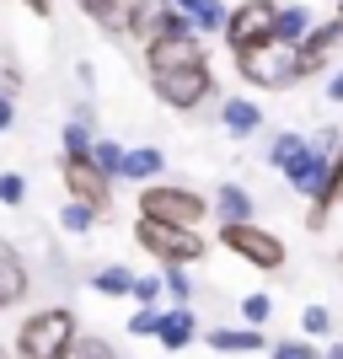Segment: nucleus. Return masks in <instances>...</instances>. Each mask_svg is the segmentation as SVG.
<instances>
[{"mask_svg":"<svg viewBox=\"0 0 343 359\" xmlns=\"http://www.w3.org/2000/svg\"><path fill=\"white\" fill-rule=\"evenodd\" d=\"M140 220H156V225H177V231H199L209 215V198L182 188V182H150L140 188Z\"/></svg>","mask_w":343,"mask_h":359,"instance_id":"obj_2","label":"nucleus"},{"mask_svg":"<svg viewBox=\"0 0 343 359\" xmlns=\"http://www.w3.org/2000/svg\"><path fill=\"white\" fill-rule=\"evenodd\" d=\"M161 166H166V156H161L156 145H135V150H123V177H129V182H145V188H150V182L161 177Z\"/></svg>","mask_w":343,"mask_h":359,"instance_id":"obj_19","label":"nucleus"},{"mask_svg":"<svg viewBox=\"0 0 343 359\" xmlns=\"http://www.w3.org/2000/svg\"><path fill=\"white\" fill-rule=\"evenodd\" d=\"M135 247L150 252L161 269H188L204 257V236L199 231H177V225H156V220H135Z\"/></svg>","mask_w":343,"mask_h":359,"instance_id":"obj_3","label":"nucleus"},{"mask_svg":"<svg viewBox=\"0 0 343 359\" xmlns=\"http://www.w3.org/2000/svg\"><path fill=\"white\" fill-rule=\"evenodd\" d=\"M65 359H119V348L107 344V338H97V332H75Z\"/></svg>","mask_w":343,"mask_h":359,"instance_id":"obj_25","label":"nucleus"},{"mask_svg":"<svg viewBox=\"0 0 343 359\" xmlns=\"http://www.w3.org/2000/svg\"><path fill=\"white\" fill-rule=\"evenodd\" d=\"M91 220H97V215H91L86 204L65 198V210H60V231H65V236H86V231H91Z\"/></svg>","mask_w":343,"mask_h":359,"instance_id":"obj_26","label":"nucleus"},{"mask_svg":"<svg viewBox=\"0 0 343 359\" xmlns=\"http://www.w3.org/2000/svg\"><path fill=\"white\" fill-rule=\"evenodd\" d=\"M22 6H27L32 16H48V11H54V0H22Z\"/></svg>","mask_w":343,"mask_h":359,"instance_id":"obj_37","label":"nucleus"},{"mask_svg":"<svg viewBox=\"0 0 343 359\" xmlns=\"http://www.w3.org/2000/svg\"><path fill=\"white\" fill-rule=\"evenodd\" d=\"M0 97H6V102H16V97H22V70H16V65H6V70H0Z\"/></svg>","mask_w":343,"mask_h":359,"instance_id":"obj_35","label":"nucleus"},{"mask_svg":"<svg viewBox=\"0 0 343 359\" xmlns=\"http://www.w3.org/2000/svg\"><path fill=\"white\" fill-rule=\"evenodd\" d=\"M236 316H241V327H257V332H263V322L274 316V300H269V295H247V300L236 306Z\"/></svg>","mask_w":343,"mask_h":359,"instance_id":"obj_27","label":"nucleus"},{"mask_svg":"<svg viewBox=\"0 0 343 359\" xmlns=\"http://www.w3.org/2000/svg\"><path fill=\"white\" fill-rule=\"evenodd\" d=\"M150 91L166 107H177V113H194L199 102L215 97V70H209V60L204 65H177V70H150Z\"/></svg>","mask_w":343,"mask_h":359,"instance_id":"obj_5","label":"nucleus"},{"mask_svg":"<svg viewBox=\"0 0 343 359\" xmlns=\"http://www.w3.org/2000/svg\"><path fill=\"white\" fill-rule=\"evenodd\" d=\"M300 332H306V344H311V338H328L332 332V311L328 306H306V311H300Z\"/></svg>","mask_w":343,"mask_h":359,"instance_id":"obj_29","label":"nucleus"},{"mask_svg":"<svg viewBox=\"0 0 343 359\" xmlns=\"http://www.w3.org/2000/svg\"><path fill=\"white\" fill-rule=\"evenodd\" d=\"M81 11H86L102 32H119L123 38V0H81Z\"/></svg>","mask_w":343,"mask_h":359,"instance_id":"obj_24","label":"nucleus"},{"mask_svg":"<svg viewBox=\"0 0 343 359\" xmlns=\"http://www.w3.org/2000/svg\"><path fill=\"white\" fill-rule=\"evenodd\" d=\"M225 16H231L225 0H199V11L188 16V22H194V38H220V32H225Z\"/></svg>","mask_w":343,"mask_h":359,"instance_id":"obj_21","label":"nucleus"},{"mask_svg":"<svg viewBox=\"0 0 343 359\" xmlns=\"http://www.w3.org/2000/svg\"><path fill=\"white\" fill-rule=\"evenodd\" d=\"M161 290H172V300H177V306H194V279H188L182 269H166Z\"/></svg>","mask_w":343,"mask_h":359,"instance_id":"obj_32","label":"nucleus"},{"mask_svg":"<svg viewBox=\"0 0 343 359\" xmlns=\"http://www.w3.org/2000/svg\"><path fill=\"white\" fill-rule=\"evenodd\" d=\"M172 6H177L182 16H194V11H199V0H172Z\"/></svg>","mask_w":343,"mask_h":359,"instance_id":"obj_39","label":"nucleus"},{"mask_svg":"<svg viewBox=\"0 0 343 359\" xmlns=\"http://www.w3.org/2000/svg\"><path fill=\"white\" fill-rule=\"evenodd\" d=\"M75 332H81V322H75L70 306H43V311L22 316L11 359H65V348H70Z\"/></svg>","mask_w":343,"mask_h":359,"instance_id":"obj_1","label":"nucleus"},{"mask_svg":"<svg viewBox=\"0 0 343 359\" xmlns=\"http://www.w3.org/2000/svg\"><path fill=\"white\" fill-rule=\"evenodd\" d=\"M11 123H16V102H6V97H0V135H6Z\"/></svg>","mask_w":343,"mask_h":359,"instance_id":"obj_36","label":"nucleus"},{"mask_svg":"<svg viewBox=\"0 0 343 359\" xmlns=\"http://www.w3.org/2000/svg\"><path fill=\"white\" fill-rule=\"evenodd\" d=\"M123 150H129V145H119V140H91L86 161L97 166V172H102L107 182H113V177H123Z\"/></svg>","mask_w":343,"mask_h":359,"instance_id":"obj_20","label":"nucleus"},{"mask_svg":"<svg viewBox=\"0 0 343 359\" xmlns=\"http://www.w3.org/2000/svg\"><path fill=\"white\" fill-rule=\"evenodd\" d=\"M0 359H11V348H6V344H0Z\"/></svg>","mask_w":343,"mask_h":359,"instance_id":"obj_41","label":"nucleus"},{"mask_svg":"<svg viewBox=\"0 0 343 359\" xmlns=\"http://www.w3.org/2000/svg\"><path fill=\"white\" fill-rule=\"evenodd\" d=\"M129 285H135V273L123 269V263H107V269H97V273H91V290H97V295H107V300L129 295Z\"/></svg>","mask_w":343,"mask_h":359,"instance_id":"obj_23","label":"nucleus"},{"mask_svg":"<svg viewBox=\"0 0 343 359\" xmlns=\"http://www.w3.org/2000/svg\"><path fill=\"white\" fill-rule=\"evenodd\" d=\"M204 38L182 32V38H156L145 43V70H177V65H204Z\"/></svg>","mask_w":343,"mask_h":359,"instance_id":"obj_9","label":"nucleus"},{"mask_svg":"<svg viewBox=\"0 0 343 359\" xmlns=\"http://www.w3.org/2000/svg\"><path fill=\"white\" fill-rule=\"evenodd\" d=\"M22 300H27V269H22V257L11 247H0V311L22 306Z\"/></svg>","mask_w":343,"mask_h":359,"instance_id":"obj_16","label":"nucleus"},{"mask_svg":"<svg viewBox=\"0 0 343 359\" xmlns=\"http://www.w3.org/2000/svg\"><path fill=\"white\" fill-rule=\"evenodd\" d=\"M306 156V140L295 135V129H279L274 135V145H269V166H279V172H290V166Z\"/></svg>","mask_w":343,"mask_h":359,"instance_id":"obj_22","label":"nucleus"},{"mask_svg":"<svg viewBox=\"0 0 343 359\" xmlns=\"http://www.w3.org/2000/svg\"><path fill=\"white\" fill-rule=\"evenodd\" d=\"M204 344L215 348V354H257V348H269L257 327H209Z\"/></svg>","mask_w":343,"mask_h":359,"instance_id":"obj_13","label":"nucleus"},{"mask_svg":"<svg viewBox=\"0 0 343 359\" xmlns=\"http://www.w3.org/2000/svg\"><path fill=\"white\" fill-rule=\"evenodd\" d=\"M156 327H161V311H135L129 316V338H156Z\"/></svg>","mask_w":343,"mask_h":359,"instance_id":"obj_34","label":"nucleus"},{"mask_svg":"<svg viewBox=\"0 0 343 359\" xmlns=\"http://www.w3.org/2000/svg\"><path fill=\"white\" fill-rule=\"evenodd\" d=\"M274 16H279V0H241L236 11L225 16V48L231 54H253V48L274 43Z\"/></svg>","mask_w":343,"mask_h":359,"instance_id":"obj_7","label":"nucleus"},{"mask_svg":"<svg viewBox=\"0 0 343 359\" xmlns=\"http://www.w3.org/2000/svg\"><path fill=\"white\" fill-rule=\"evenodd\" d=\"M236 75L257 91H290L300 86V65H295V48L269 43V48H253V54H236Z\"/></svg>","mask_w":343,"mask_h":359,"instance_id":"obj_6","label":"nucleus"},{"mask_svg":"<svg viewBox=\"0 0 343 359\" xmlns=\"http://www.w3.org/2000/svg\"><path fill=\"white\" fill-rule=\"evenodd\" d=\"M22 198H27V182H22V172H0V204H6V210H16Z\"/></svg>","mask_w":343,"mask_h":359,"instance_id":"obj_33","label":"nucleus"},{"mask_svg":"<svg viewBox=\"0 0 343 359\" xmlns=\"http://www.w3.org/2000/svg\"><path fill=\"white\" fill-rule=\"evenodd\" d=\"M343 43V27H338V16L332 22H322V27H311L306 32V43L295 48V65H300V81H311V75H322L328 70V54Z\"/></svg>","mask_w":343,"mask_h":359,"instance_id":"obj_10","label":"nucleus"},{"mask_svg":"<svg viewBox=\"0 0 343 359\" xmlns=\"http://www.w3.org/2000/svg\"><path fill=\"white\" fill-rule=\"evenodd\" d=\"M338 198H343V145L332 150L328 182H322V194H316V198H311V210H306V231H322V225H328V215L338 210Z\"/></svg>","mask_w":343,"mask_h":359,"instance_id":"obj_11","label":"nucleus"},{"mask_svg":"<svg viewBox=\"0 0 343 359\" xmlns=\"http://www.w3.org/2000/svg\"><path fill=\"white\" fill-rule=\"evenodd\" d=\"M328 97H332V102H343V70H338V75L328 81Z\"/></svg>","mask_w":343,"mask_h":359,"instance_id":"obj_38","label":"nucleus"},{"mask_svg":"<svg viewBox=\"0 0 343 359\" xmlns=\"http://www.w3.org/2000/svg\"><path fill=\"white\" fill-rule=\"evenodd\" d=\"M129 295L140 300V311H156V300H161V279H156V273H135Z\"/></svg>","mask_w":343,"mask_h":359,"instance_id":"obj_30","label":"nucleus"},{"mask_svg":"<svg viewBox=\"0 0 343 359\" xmlns=\"http://www.w3.org/2000/svg\"><path fill=\"white\" fill-rule=\"evenodd\" d=\"M91 140H97V135H91L86 123L65 118V129H60V145H65V156H86V150H91Z\"/></svg>","mask_w":343,"mask_h":359,"instance_id":"obj_28","label":"nucleus"},{"mask_svg":"<svg viewBox=\"0 0 343 359\" xmlns=\"http://www.w3.org/2000/svg\"><path fill=\"white\" fill-rule=\"evenodd\" d=\"M338 27H343V0H338Z\"/></svg>","mask_w":343,"mask_h":359,"instance_id":"obj_42","label":"nucleus"},{"mask_svg":"<svg viewBox=\"0 0 343 359\" xmlns=\"http://www.w3.org/2000/svg\"><path fill=\"white\" fill-rule=\"evenodd\" d=\"M220 247L231 257H241V263H253L257 273H279L284 269V241H279V231H263L257 220H247V225H220Z\"/></svg>","mask_w":343,"mask_h":359,"instance_id":"obj_4","label":"nucleus"},{"mask_svg":"<svg viewBox=\"0 0 343 359\" xmlns=\"http://www.w3.org/2000/svg\"><path fill=\"white\" fill-rule=\"evenodd\" d=\"M322 359H343V344H328V354H322Z\"/></svg>","mask_w":343,"mask_h":359,"instance_id":"obj_40","label":"nucleus"},{"mask_svg":"<svg viewBox=\"0 0 343 359\" xmlns=\"http://www.w3.org/2000/svg\"><path fill=\"white\" fill-rule=\"evenodd\" d=\"M311 27H316V22H311V11H306V6H279V16H274V43L300 48Z\"/></svg>","mask_w":343,"mask_h":359,"instance_id":"obj_17","label":"nucleus"},{"mask_svg":"<svg viewBox=\"0 0 343 359\" xmlns=\"http://www.w3.org/2000/svg\"><path fill=\"white\" fill-rule=\"evenodd\" d=\"M269 359H322V354H316L306 338H279V344L269 348Z\"/></svg>","mask_w":343,"mask_h":359,"instance_id":"obj_31","label":"nucleus"},{"mask_svg":"<svg viewBox=\"0 0 343 359\" xmlns=\"http://www.w3.org/2000/svg\"><path fill=\"white\" fill-rule=\"evenodd\" d=\"M220 123L231 129V135H257L263 129V107L257 102H247V97H231V102H220Z\"/></svg>","mask_w":343,"mask_h":359,"instance_id":"obj_18","label":"nucleus"},{"mask_svg":"<svg viewBox=\"0 0 343 359\" xmlns=\"http://www.w3.org/2000/svg\"><path fill=\"white\" fill-rule=\"evenodd\" d=\"M199 338V316H194V306H172V311H161V327H156V344L161 348H188Z\"/></svg>","mask_w":343,"mask_h":359,"instance_id":"obj_12","label":"nucleus"},{"mask_svg":"<svg viewBox=\"0 0 343 359\" xmlns=\"http://www.w3.org/2000/svg\"><path fill=\"white\" fill-rule=\"evenodd\" d=\"M209 210L220 215V225H247V220H253V194L236 188V182H225V188H215Z\"/></svg>","mask_w":343,"mask_h":359,"instance_id":"obj_15","label":"nucleus"},{"mask_svg":"<svg viewBox=\"0 0 343 359\" xmlns=\"http://www.w3.org/2000/svg\"><path fill=\"white\" fill-rule=\"evenodd\" d=\"M60 172H65V188H70L75 204H86L91 215L113 210V188H107V177L86 161V156H60Z\"/></svg>","mask_w":343,"mask_h":359,"instance_id":"obj_8","label":"nucleus"},{"mask_svg":"<svg viewBox=\"0 0 343 359\" xmlns=\"http://www.w3.org/2000/svg\"><path fill=\"white\" fill-rule=\"evenodd\" d=\"M284 177H290V188H295V194L316 198V194H322V182H328V156H316V150L306 145V156H300V161L290 166Z\"/></svg>","mask_w":343,"mask_h":359,"instance_id":"obj_14","label":"nucleus"}]
</instances>
